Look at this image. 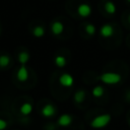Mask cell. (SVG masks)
I'll list each match as a JSON object with an SVG mask.
<instances>
[{
    "label": "cell",
    "instance_id": "6da1fadb",
    "mask_svg": "<svg viewBox=\"0 0 130 130\" xmlns=\"http://www.w3.org/2000/svg\"><path fill=\"white\" fill-rule=\"evenodd\" d=\"M111 115L110 114H102L94 117L90 122V127L93 129H101L106 127L111 122Z\"/></svg>",
    "mask_w": 130,
    "mask_h": 130
},
{
    "label": "cell",
    "instance_id": "7a4b0ae2",
    "mask_svg": "<svg viewBox=\"0 0 130 130\" xmlns=\"http://www.w3.org/2000/svg\"><path fill=\"white\" fill-rule=\"evenodd\" d=\"M99 79L106 84H118L122 80V76L116 72H105L99 76Z\"/></svg>",
    "mask_w": 130,
    "mask_h": 130
},
{
    "label": "cell",
    "instance_id": "3957f363",
    "mask_svg": "<svg viewBox=\"0 0 130 130\" xmlns=\"http://www.w3.org/2000/svg\"><path fill=\"white\" fill-rule=\"evenodd\" d=\"M59 83L63 87H71L74 84V77L70 73L64 72L59 76Z\"/></svg>",
    "mask_w": 130,
    "mask_h": 130
},
{
    "label": "cell",
    "instance_id": "277c9868",
    "mask_svg": "<svg viewBox=\"0 0 130 130\" xmlns=\"http://www.w3.org/2000/svg\"><path fill=\"white\" fill-rule=\"evenodd\" d=\"M100 34L101 36L104 38V39H108V38H111L114 36L115 34V28L112 24L110 23H105L101 26L100 28Z\"/></svg>",
    "mask_w": 130,
    "mask_h": 130
},
{
    "label": "cell",
    "instance_id": "5b68a950",
    "mask_svg": "<svg viewBox=\"0 0 130 130\" xmlns=\"http://www.w3.org/2000/svg\"><path fill=\"white\" fill-rule=\"evenodd\" d=\"M77 14L80 16V17H88L90 14H91V6L87 3H81L77 6Z\"/></svg>",
    "mask_w": 130,
    "mask_h": 130
},
{
    "label": "cell",
    "instance_id": "8992f818",
    "mask_svg": "<svg viewBox=\"0 0 130 130\" xmlns=\"http://www.w3.org/2000/svg\"><path fill=\"white\" fill-rule=\"evenodd\" d=\"M41 114L45 118H51V117L55 116V114H56V108L52 104H46L45 106H43V108L41 110Z\"/></svg>",
    "mask_w": 130,
    "mask_h": 130
},
{
    "label": "cell",
    "instance_id": "52a82bcc",
    "mask_svg": "<svg viewBox=\"0 0 130 130\" xmlns=\"http://www.w3.org/2000/svg\"><path fill=\"white\" fill-rule=\"evenodd\" d=\"M72 121H73V118H72L71 115H69V114H62L58 118V120H57V125L60 126V127H68V126L71 125Z\"/></svg>",
    "mask_w": 130,
    "mask_h": 130
},
{
    "label": "cell",
    "instance_id": "ba28073f",
    "mask_svg": "<svg viewBox=\"0 0 130 130\" xmlns=\"http://www.w3.org/2000/svg\"><path fill=\"white\" fill-rule=\"evenodd\" d=\"M51 31L54 36H60L63 34L64 31V24L59 21V20H56V21H53L51 23Z\"/></svg>",
    "mask_w": 130,
    "mask_h": 130
},
{
    "label": "cell",
    "instance_id": "9c48e42d",
    "mask_svg": "<svg viewBox=\"0 0 130 130\" xmlns=\"http://www.w3.org/2000/svg\"><path fill=\"white\" fill-rule=\"evenodd\" d=\"M16 78L20 82H24V81L27 80V78H28V70H27L25 65H20V67L18 68V70L16 72Z\"/></svg>",
    "mask_w": 130,
    "mask_h": 130
},
{
    "label": "cell",
    "instance_id": "30bf717a",
    "mask_svg": "<svg viewBox=\"0 0 130 130\" xmlns=\"http://www.w3.org/2000/svg\"><path fill=\"white\" fill-rule=\"evenodd\" d=\"M29 59H30V55L26 51H21L17 55V61L19 62L20 65H25L29 61Z\"/></svg>",
    "mask_w": 130,
    "mask_h": 130
},
{
    "label": "cell",
    "instance_id": "8fae6325",
    "mask_svg": "<svg viewBox=\"0 0 130 130\" xmlns=\"http://www.w3.org/2000/svg\"><path fill=\"white\" fill-rule=\"evenodd\" d=\"M32 110H34V108H32V105L30 103H23L19 108L20 114L23 116H28L32 112Z\"/></svg>",
    "mask_w": 130,
    "mask_h": 130
},
{
    "label": "cell",
    "instance_id": "7c38bea8",
    "mask_svg": "<svg viewBox=\"0 0 130 130\" xmlns=\"http://www.w3.org/2000/svg\"><path fill=\"white\" fill-rule=\"evenodd\" d=\"M85 91L83 90V89H77L76 91H75V93H74V95H73V100H74V102L76 103V104H80V103H82L83 101H84V99H85Z\"/></svg>",
    "mask_w": 130,
    "mask_h": 130
},
{
    "label": "cell",
    "instance_id": "4fadbf2b",
    "mask_svg": "<svg viewBox=\"0 0 130 130\" xmlns=\"http://www.w3.org/2000/svg\"><path fill=\"white\" fill-rule=\"evenodd\" d=\"M104 8H105V11L109 14H115L117 11V6L113 1H107Z\"/></svg>",
    "mask_w": 130,
    "mask_h": 130
},
{
    "label": "cell",
    "instance_id": "5bb4252c",
    "mask_svg": "<svg viewBox=\"0 0 130 130\" xmlns=\"http://www.w3.org/2000/svg\"><path fill=\"white\" fill-rule=\"evenodd\" d=\"M54 63H55V65H56L57 67L63 68V67L66 66L67 60H66V58H65L64 56H62V55H57V56L55 57V59H54Z\"/></svg>",
    "mask_w": 130,
    "mask_h": 130
},
{
    "label": "cell",
    "instance_id": "9a60e30c",
    "mask_svg": "<svg viewBox=\"0 0 130 130\" xmlns=\"http://www.w3.org/2000/svg\"><path fill=\"white\" fill-rule=\"evenodd\" d=\"M45 32H46L45 27L42 26V25H36L32 28V31H31V34L35 38H42L45 35Z\"/></svg>",
    "mask_w": 130,
    "mask_h": 130
},
{
    "label": "cell",
    "instance_id": "2e32d148",
    "mask_svg": "<svg viewBox=\"0 0 130 130\" xmlns=\"http://www.w3.org/2000/svg\"><path fill=\"white\" fill-rule=\"evenodd\" d=\"M104 93H105V88H104L102 85H96V86H94V87L91 89V94H92L93 98L99 99V98L103 96Z\"/></svg>",
    "mask_w": 130,
    "mask_h": 130
},
{
    "label": "cell",
    "instance_id": "e0dca14e",
    "mask_svg": "<svg viewBox=\"0 0 130 130\" xmlns=\"http://www.w3.org/2000/svg\"><path fill=\"white\" fill-rule=\"evenodd\" d=\"M10 64V58L8 55L6 54H2L0 55V67L1 68H6L8 67Z\"/></svg>",
    "mask_w": 130,
    "mask_h": 130
},
{
    "label": "cell",
    "instance_id": "ac0fdd59",
    "mask_svg": "<svg viewBox=\"0 0 130 130\" xmlns=\"http://www.w3.org/2000/svg\"><path fill=\"white\" fill-rule=\"evenodd\" d=\"M84 30H85V32H86L88 36H92V35H94L95 31H96V27H95V25L92 24V23H87V24H85V26H84Z\"/></svg>",
    "mask_w": 130,
    "mask_h": 130
},
{
    "label": "cell",
    "instance_id": "d6986e66",
    "mask_svg": "<svg viewBox=\"0 0 130 130\" xmlns=\"http://www.w3.org/2000/svg\"><path fill=\"white\" fill-rule=\"evenodd\" d=\"M7 128V122L0 118V130H5Z\"/></svg>",
    "mask_w": 130,
    "mask_h": 130
},
{
    "label": "cell",
    "instance_id": "ffe728a7",
    "mask_svg": "<svg viewBox=\"0 0 130 130\" xmlns=\"http://www.w3.org/2000/svg\"><path fill=\"white\" fill-rule=\"evenodd\" d=\"M128 21H129V23H130V14L128 15Z\"/></svg>",
    "mask_w": 130,
    "mask_h": 130
},
{
    "label": "cell",
    "instance_id": "44dd1931",
    "mask_svg": "<svg viewBox=\"0 0 130 130\" xmlns=\"http://www.w3.org/2000/svg\"><path fill=\"white\" fill-rule=\"evenodd\" d=\"M126 1H127V2H129V3H130V0H126Z\"/></svg>",
    "mask_w": 130,
    "mask_h": 130
},
{
    "label": "cell",
    "instance_id": "7402d4cb",
    "mask_svg": "<svg viewBox=\"0 0 130 130\" xmlns=\"http://www.w3.org/2000/svg\"><path fill=\"white\" fill-rule=\"evenodd\" d=\"M129 126H130V119H129Z\"/></svg>",
    "mask_w": 130,
    "mask_h": 130
}]
</instances>
